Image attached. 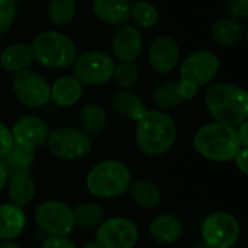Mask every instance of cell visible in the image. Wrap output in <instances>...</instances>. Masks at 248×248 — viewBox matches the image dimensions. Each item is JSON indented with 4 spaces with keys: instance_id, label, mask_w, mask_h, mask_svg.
Returning a JSON list of instances; mask_svg holds the SVG:
<instances>
[{
    "instance_id": "cell-1",
    "label": "cell",
    "mask_w": 248,
    "mask_h": 248,
    "mask_svg": "<svg viewBox=\"0 0 248 248\" xmlns=\"http://www.w3.org/2000/svg\"><path fill=\"white\" fill-rule=\"evenodd\" d=\"M135 122V142L142 155L155 158L171 150L177 138V126L170 115L158 109H147Z\"/></svg>"
},
{
    "instance_id": "cell-2",
    "label": "cell",
    "mask_w": 248,
    "mask_h": 248,
    "mask_svg": "<svg viewBox=\"0 0 248 248\" xmlns=\"http://www.w3.org/2000/svg\"><path fill=\"white\" fill-rule=\"evenodd\" d=\"M205 105L217 124L237 128L248 118V93L231 83L218 81L208 87Z\"/></svg>"
},
{
    "instance_id": "cell-3",
    "label": "cell",
    "mask_w": 248,
    "mask_h": 248,
    "mask_svg": "<svg viewBox=\"0 0 248 248\" xmlns=\"http://www.w3.org/2000/svg\"><path fill=\"white\" fill-rule=\"evenodd\" d=\"M193 147L203 158L227 163L232 161L243 148L234 128L212 122L201 126L193 137Z\"/></svg>"
},
{
    "instance_id": "cell-4",
    "label": "cell",
    "mask_w": 248,
    "mask_h": 248,
    "mask_svg": "<svg viewBox=\"0 0 248 248\" xmlns=\"http://www.w3.org/2000/svg\"><path fill=\"white\" fill-rule=\"evenodd\" d=\"M131 171L119 160H105L90 169L86 177L87 190L100 199H110L128 192Z\"/></svg>"
},
{
    "instance_id": "cell-5",
    "label": "cell",
    "mask_w": 248,
    "mask_h": 248,
    "mask_svg": "<svg viewBox=\"0 0 248 248\" xmlns=\"http://www.w3.org/2000/svg\"><path fill=\"white\" fill-rule=\"evenodd\" d=\"M219 70L218 57L208 49L195 51L185 58L179 70V87L185 100H190L198 90L209 84Z\"/></svg>"
},
{
    "instance_id": "cell-6",
    "label": "cell",
    "mask_w": 248,
    "mask_h": 248,
    "mask_svg": "<svg viewBox=\"0 0 248 248\" xmlns=\"http://www.w3.org/2000/svg\"><path fill=\"white\" fill-rule=\"evenodd\" d=\"M31 49L33 60L49 68L68 67L77 57V48L74 42L57 31H45L35 36Z\"/></svg>"
},
{
    "instance_id": "cell-7",
    "label": "cell",
    "mask_w": 248,
    "mask_h": 248,
    "mask_svg": "<svg viewBox=\"0 0 248 248\" xmlns=\"http://www.w3.org/2000/svg\"><path fill=\"white\" fill-rule=\"evenodd\" d=\"M48 148L60 160L76 161L87 157L92 151V138L78 128L62 126L48 135Z\"/></svg>"
},
{
    "instance_id": "cell-8",
    "label": "cell",
    "mask_w": 248,
    "mask_h": 248,
    "mask_svg": "<svg viewBox=\"0 0 248 248\" xmlns=\"http://www.w3.org/2000/svg\"><path fill=\"white\" fill-rule=\"evenodd\" d=\"M35 222L48 237H67L76 228L73 209L60 201L39 203L35 211Z\"/></svg>"
},
{
    "instance_id": "cell-9",
    "label": "cell",
    "mask_w": 248,
    "mask_h": 248,
    "mask_svg": "<svg viewBox=\"0 0 248 248\" xmlns=\"http://www.w3.org/2000/svg\"><path fill=\"white\" fill-rule=\"evenodd\" d=\"M73 65V77L81 84L102 86L106 84L113 74L115 62L112 57L102 51H89L76 57Z\"/></svg>"
},
{
    "instance_id": "cell-10",
    "label": "cell",
    "mask_w": 248,
    "mask_h": 248,
    "mask_svg": "<svg viewBox=\"0 0 248 248\" xmlns=\"http://www.w3.org/2000/svg\"><path fill=\"white\" fill-rule=\"evenodd\" d=\"M203 243L212 248H232L240 240L241 227L238 219L228 212H215L202 224Z\"/></svg>"
},
{
    "instance_id": "cell-11",
    "label": "cell",
    "mask_w": 248,
    "mask_h": 248,
    "mask_svg": "<svg viewBox=\"0 0 248 248\" xmlns=\"http://www.w3.org/2000/svg\"><path fill=\"white\" fill-rule=\"evenodd\" d=\"M12 90L20 103L32 109L44 108L51 102V86L42 76L32 70L15 73Z\"/></svg>"
},
{
    "instance_id": "cell-12",
    "label": "cell",
    "mask_w": 248,
    "mask_h": 248,
    "mask_svg": "<svg viewBox=\"0 0 248 248\" xmlns=\"http://www.w3.org/2000/svg\"><path fill=\"white\" fill-rule=\"evenodd\" d=\"M140 231L128 218L113 217L103 219L96 230V243L102 248H134L138 243Z\"/></svg>"
},
{
    "instance_id": "cell-13",
    "label": "cell",
    "mask_w": 248,
    "mask_h": 248,
    "mask_svg": "<svg viewBox=\"0 0 248 248\" xmlns=\"http://www.w3.org/2000/svg\"><path fill=\"white\" fill-rule=\"evenodd\" d=\"M10 134L13 138V144L35 150L36 147L42 145L48 140L49 131H48V125L42 118L35 115H28L19 118L13 124V126L10 128Z\"/></svg>"
},
{
    "instance_id": "cell-14",
    "label": "cell",
    "mask_w": 248,
    "mask_h": 248,
    "mask_svg": "<svg viewBox=\"0 0 248 248\" xmlns=\"http://www.w3.org/2000/svg\"><path fill=\"white\" fill-rule=\"evenodd\" d=\"M180 61L179 44L170 36L157 38L148 49V62L151 68L160 74L171 73Z\"/></svg>"
},
{
    "instance_id": "cell-15",
    "label": "cell",
    "mask_w": 248,
    "mask_h": 248,
    "mask_svg": "<svg viewBox=\"0 0 248 248\" xmlns=\"http://www.w3.org/2000/svg\"><path fill=\"white\" fill-rule=\"evenodd\" d=\"M112 51L119 61L135 62L142 51V35L132 25H121L113 33Z\"/></svg>"
},
{
    "instance_id": "cell-16",
    "label": "cell",
    "mask_w": 248,
    "mask_h": 248,
    "mask_svg": "<svg viewBox=\"0 0 248 248\" xmlns=\"http://www.w3.org/2000/svg\"><path fill=\"white\" fill-rule=\"evenodd\" d=\"M148 232L155 243L161 246H171L183 237V224L177 217L163 214L151 221Z\"/></svg>"
},
{
    "instance_id": "cell-17",
    "label": "cell",
    "mask_w": 248,
    "mask_h": 248,
    "mask_svg": "<svg viewBox=\"0 0 248 248\" xmlns=\"http://www.w3.org/2000/svg\"><path fill=\"white\" fill-rule=\"evenodd\" d=\"M132 1L131 0H94L93 13L94 16L112 26H121L131 17Z\"/></svg>"
},
{
    "instance_id": "cell-18",
    "label": "cell",
    "mask_w": 248,
    "mask_h": 248,
    "mask_svg": "<svg viewBox=\"0 0 248 248\" xmlns=\"http://www.w3.org/2000/svg\"><path fill=\"white\" fill-rule=\"evenodd\" d=\"M0 163L4 169L7 179L20 174H28L35 163V150L13 144L10 150L0 158Z\"/></svg>"
},
{
    "instance_id": "cell-19",
    "label": "cell",
    "mask_w": 248,
    "mask_h": 248,
    "mask_svg": "<svg viewBox=\"0 0 248 248\" xmlns=\"http://www.w3.org/2000/svg\"><path fill=\"white\" fill-rule=\"evenodd\" d=\"M26 224V217L22 208L12 203L0 205V241H12L17 238Z\"/></svg>"
},
{
    "instance_id": "cell-20",
    "label": "cell",
    "mask_w": 248,
    "mask_h": 248,
    "mask_svg": "<svg viewBox=\"0 0 248 248\" xmlns=\"http://www.w3.org/2000/svg\"><path fill=\"white\" fill-rule=\"evenodd\" d=\"M83 96V84L73 76H64L51 86V100L61 108L76 105Z\"/></svg>"
},
{
    "instance_id": "cell-21",
    "label": "cell",
    "mask_w": 248,
    "mask_h": 248,
    "mask_svg": "<svg viewBox=\"0 0 248 248\" xmlns=\"http://www.w3.org/2000/svg\"><path fill=\"white\" fill-rule=\"evenodd\" d=\"M128 192L132 202L142 209H155L161 202L160 187L148 179H138L131 182Z\"/></svg>"
},
{
    "instance_id": "cell-22",
    "label": "cell",
    "mask_w": 248,
    "mask_h": 248,
    "mask_svg": "<svg viewBox=\"0 0 248 248\" xmlns=\"http://www.w3.org/2000/svg\"><path fill=\"white\" fill-rule=\"evenodd\" d=\"M32 61H33V54L31 45L22 42L6 46L0 54V65L9 73H19L28 70Z\"/></svg>"
},
{
    "instance_id": "cell-23",
    "label": "cell",
    "mask_w": 248,
    "mask_h": 248,
    "mask_svg": "<svg viewBox=\"0 0 248 248\" xmlns=\"http://www.w3.org/2000/svg\"><path fill=\"white\" fill-rule=\"evenodd\" d=\"M110 106L118 116L129 121H138L140 116L147 110L140 96L131 90H119L115 93L110 100Z\"/></svg>"
},
{
    "instance_id": "cell-24",
    "label": "cell",
    "mask_w": 248,
    "mask_h": 248,
    "mask_svg": "<svg viewBox=\"0 0 248 248\" xmlns=\"http://www.w3.org/2000/svg\"><path fill=\"white\" fill-rule=\"evenodd\" d=\"M244 35V26L240 20L231 17H221L211 26V38L221 46H232Z\"/></svg>"
},
{
    "instance_id": "cell-25",
    "label": "cell",
    "mask_w": 248,
    "mask_h": 248,
    "mask_svg": "<svg viewBox=\"0 0 248 248\" xmlns=\"http://www.w3.org/2000/svg\"><path fill=\"white\" fill-rule=\"evenodd\" d=\"M9 202L17 208L28 206L35 198V183L29 177V174H20L10 177L7 186Z\"/></svg>"
},
{
    "instance_id": "cell-26",
    "label": "cell",
    "mask_w": 248,
    "mask_h": 248,
    "mask_svg": "<svg viewBox=\"0 0 248 248\" xmlns=\"http://www.w3.org/2000/svg\"><path fill=\"white\" fill-rule=\"evenodd\" d=\"M80 125L81 131L86 132L90 138L99 137L106 126V112L99 103H87L80 112Z\"/></svg>"
},
{
    "instance_id": "cell-27",
    "label": "cell",
    "mask_w": 248,
    "mask_h": 248,
    "mask_svg": "<svg viewBox=\"0 0 248 248\" xmlns=\"http://www.w3.org/2000/svg\"><path fill=\"white\" fill-rule=\"evenodd\" d=\"M151 100L155 105V108H158V110L163 112L176 109L185 102L177 81H166L157 86L153 90Z\"/></svg>"
},
{
    "instance_id": "cell-28",
    "label": "cell",
    "mask_w": 248,
    "mask_h": 248,
    "mask_svg": "<svg viewBox=\"0 0 248 248\" xmlns=\"http://www.w3.org/2000/svg\"><path fill=\"white\" fill-rule=\"evenodd\" d=\"M73 217H74L76 227L92 230V228H97L103 222L105 211L96 202H83L76 206V209L73 211Z\"/></svg>"
},
{
    "instance_id": "cell-29",
    "label": "cell",
    "mask_w": 248,
    "mask_h": 248,
    "mask_svg": "<svg viewBox=\"0 0 248 248\" xmlns=\"http://www.w3.org/2000/svg\"><path fill=\"white\" fill-rule=\"evenodd\" d=\"M48 19L57 26H65L73 22L76 16L74 0H49L46 7Z\"/></svg>"
},
{
    "instance_id": "cell-30",
    "label": "cell",
    "mask_w": 248,
    "mask_h": 248,
    "mask_svg": "<svg viewBox=\"0 0 248 248\" xmlns=\"http://www.w3.org/2000/svg\"><path fill=\"white\" fill-rule=\"evenodd\" d=\"M112 78L122 90H131L140 81V68L135 62L119 61V64L113 68Z\"/></svg>"
},
{
    "instance_id": "cell-31",
    "label": "cell",
    "mask_w": 248,
    "mask_h": 248,
    "mask_svg": "<svg viewBox=\"0 0 248 248\" xmlns=\"http://www.w3.org/2000/svg\"><path fill=\"white\" fill-rule=\"evenodd\" d=\"M131 17L141 28H153L158 22V10L153 3L147 0H140L132 3Z\"/></svg>"
},
{
    "instance_id": "cell-32",
    "label": "cell",
    "mask_w": 248,
    "mask_h": 248,
    "mask_svg": "<svg viewBox=\"0 0 248 248\" xmlns=\"http://www.w3.org/2000/svg\"><path fill=\"white\" fill-rule=\"evenodd\" d=\"M15 16H16L15 3L6 0V1L0 6V38L9 32V29H10L12 25H13Z\"/></svg>"
},
{
    "instance_id": "cell-33",
    "label": "cell",
    "mask_w": 248,
    "mask_h": 248,
    "mask_svg": "<svg viewBox=\"0 0 248 248\" xmlns=\"http://www.w3.org/2000/svg\"><path fill=\"white\" fill-rule=\"evenodd\" d=\"M225 13L235 20L246 19L248 16V0H225Z\"/></svg>"
},
{
    "instance_id": "cell-34",
    "label": "cell",
    "mask_w": 248,
    "mask_h": 248,
    "mask_svg": "<svg viewBox=\"0 0 248 248\" xmlns=\"http://www.w3.org/2000/svg\"><path fill=\"white\" fill-rule=\"evenodd\" d=\"M41 248H77V246L67 237H48L41 244Z\"/></svg>"
},
{
    "instance_id": "cell-35",
    "label": "cell",
    "mask_w": 248,
    "mask_h": 248,
    "mask_svg": "<svg viewBox=\"0 0 248 248\" xmlns=\"http://www.w3.org/2000/svg\"><path fill=\"white\" fill-rule=\"evenodd\" d=\"M13 145V138L10 134V128H7L3 122H0V158L10 150Z\"/></svg>"
},
{
    "instance_id": "cell-36",
    "label": "cell",
    "mask_w": 248,
    "mask_h": 248,
    "mask_svg": "<svg viewBox=\"0 0 248 248\" xmlns=\"http://www.w3.org/2000/svg\"><path fill=\"white\" fill-rule=\"evenodd\" d=\"M237 166V169L243 173V174H248V148H241L237 155L232 160Z\"/></svg>"
},
{
    "instance_id": "cell-37",
    "label": "cell",
    "mask_w": 248,
    "mask_h": 248,
    "mask_svg": "<svg viewBox=\"0 0 248 248\" xmlns=\"http://www.w3.org/2000/svg\"><path fill=\"white\" fill-rule=\"evenodd\" d=\"M235 132H237V138L240 141V145L243 148H248V122H243L240 126L235 128Z\"/></svg>"
},
{
    "instance_id": "cell-38",
    "label": "cell",
    "mask_w": 248,
    "mask_h": 248,
    "mask_svg": "<svg viewBox=\"0 0 248 248\" xmlns=\"http://www.w3.org/2000/svg\"><path fill=\"white\" fill-rule=\"evenodd\" d=\"M6 183H7V176H6L4 169H3V166H1V163H0V192L4 189Z\"/></svg>"
},
{
    "instance_id": "cell-39",
    "label": "cell",
    "mask_w": 248,
    "mask_h": 248,
    "mask_svg": "<svg viewBox=\"0 0 248 248\" xmlns=\"http://www.w3.org/2000/svg\"><path fill=\"white\" fill-rule=\"evenodd\" d=\"M0 248H22L20 246H17V244H15V243H12V241H4V243H1L0 244Z\"/></svg>"
},
{
    "instance_id": "cell-40",
    "label": "cell",
    "mask_w": 248,
    "mask_h": 248,
    "mask_svg": "<svg viewBox=\"0 0 248 248\" xmlns=\"http://www.w3.org/2000/svg\"><path fill=\"white\" fill-rule=\"evenodd\" d=\"M81 248H102L96 241H90V243H87V244H84Z\"/></svg>"
},
{
    "instance_id": "cell-41",
    "label": "cell",
    "mask_w": 248,
    "mask_h": 248,
    "mask_svg": "<svg viewBox=\"0 0 248 248\" xmlns=\"http://www.w3.org/2000/svg\"><path fill=\"white\" fill-rule=\"evenodd\" d=\"M195 248H212L211 246H208V244H205V243H202V244H198Z\"/></svg>"
},
{
    "instance_id": "cell-42",
    "label": "cell",
    "mask_w": 248,
    "mask_h": 248,
    "mask_svg": "<svg viewBox=\"0 0 248 248\" xmlns=\"http://www.w3.org/2000/svg\"><path fill=\"white\" fill-rule=\"evenodd\" d=\"M7 1H12V3H17V1H22V0H7Z\"/></svg>"
},
{
    "instance_id": "cell-43",
    "label": "cell",
    "mask_w": 248,
    "mask_h": 248,
    "mask_svg": "<svg viewBox=\"0 0 248 248\" xmlns=\"http://www.w3.org/2000/svg\"><path fill=\"white\" fill-rule=\"evenodd\" d=\"M4 1H6V0H0V6H1V4H3Z\"/></svg>"
}]
</instances>
